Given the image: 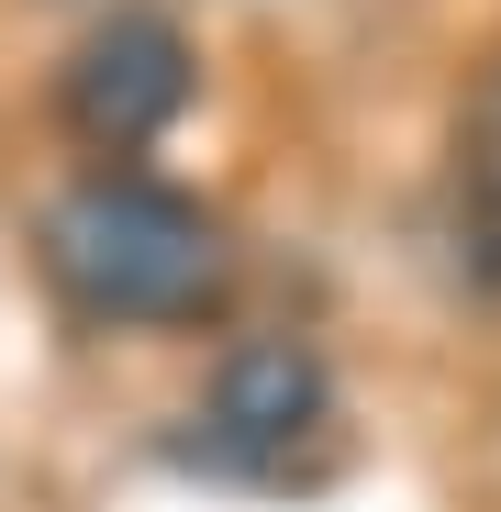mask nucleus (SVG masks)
Returning a JSON list of instances; mask_svg holds the SVG:
<instances>
[{
	"label": "nucleus",
	"mask_w": 501,
	"mask_h": 512,
	"mask_svg": "<svg viewBox=\"0 0 501 512\" xmlns=\"http://www.w3.org/2000/svg\"><path fill=\"white\" fill-rule=\"evenodd\" d=\"M34 245L90 323H190L223 290V223L145 167H90L78 190H56Z\"/></svg>",
	"instance_id": "f257e3e1"
},
{
	"label": "nucleus",
	"mask_w": 501,
	"mask_h": 512,
	"mask_svg": "<svg viewBox=\"0 0 501 512\" xmlns=\"http://www.w3.org/2000/svg\"><path fill=\"white\" fill-rule=\"evenodd\" d=\"M323 435H334V368L301 334H245V346H223V368L201 390V457L212 468L290 479Z\"/></svg>",
	"instance_id": "f03ea898"
},
{
	"label": "nucleus",
	"mask_w": 501,
	"mask_h": 512,
	"mask_svg": "<svg viewBox=\"0 0 501 512\" xmlns=\"http://www.w3.org/2000/svg\"><path fill=\"white\" fill-rule=\"evenodd\" d=\"M190 90H201V56H190V34L167 23V12H112V23L78 34V56L56 67V112H67V134L101 145V156L156 145L167 123L190 112Z\"/></svg>",
	"instance_id": "7ed1b4c3"
},
{
	"label": "nucleus",
	"mask_w": 501,
	"mask_h": 512,
	"mask_svg": "<svg viewBox=\"0 0 501 512\" xmlns=\"http://www.w3.org/2000/svg\"><path fill=\"white\" fill-rule=\"evenodd\" d=\"M457 179H468V201L501 223V67L468 90V112H457Z\"/></svg>",
	"instance_id": "20e7f679"
}]
</instances>
